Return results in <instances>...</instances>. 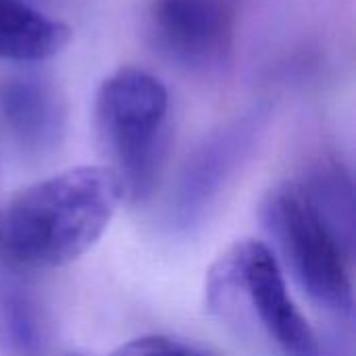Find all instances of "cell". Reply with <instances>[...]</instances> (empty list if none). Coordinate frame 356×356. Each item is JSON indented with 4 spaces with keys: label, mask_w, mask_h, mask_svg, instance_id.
I'll return each instance as SVG.
<instances>
[{
    "label": "cell",
    "mask_w": 356,
    "mask_h": 356,
    "mask_svg": "<svg viewBox=\"0 0 356 356\" xmlns=\"http://www.w3.org/2000/svg\"><path fill=\"white\" fill-rule=\"evenodd\" d=\"M121 200L106 165L46 177L0 209V259L25 271L67 265L98 242Z\"/></svg>",
    "instance_id": "cell-1"
},
{
    "label": "cell",
    "mask_w": 356,
    "mask_h": 356,
    "mask_svg": "<svg viewBox=\"0 0 356 356\" xmlns=\"http://www.w3.org/2000/svg\"><path fill=\"white\" fill-rule=\"evenodd\" d=\"M207 305L271 356H334L294 305L263 242L240 240L217 259L207 277Z\"/></svg>",
    "instance_id": "cell-2"
},
{
    "label": "cell",
    "mask_w": 356,
    "mask_h": 356,
    "mask_svg": "<svg viewBox=\"0 0 356 356\" xmlns=\"http://www.w3.org/2000/svg\"><path fill=\"white\" fill-rule=\"evenodd\" d=\"M261 219L309 298L325 313L350 321L355 246L323 217L302 181L294 179L273 188L261 207Z\"/></svg>",
    "instance_id": "cell-3"
},
{
    "label": "cell",
    "mask_w": 356,
    "mask_h": 356,
    "mask_svg": "<svg viewBox=\"0 0 356 356\" xmlns=\"http://www.w3.org/2000/svg\"><path fill=\"white\" fill-rule=\"evenodd\" d=\"M169 94L150 73L123 67L108 75L96 94L98 142L117 175L123 198L144 200L156 181L165 154Z\"/></svg>",
    "instance_id": "cell-4"
},
{
    "label": "cell",
    "mask_w": 356,
    "mask_h": 356,
    "mask_svg": "<svg viewBox=\"0 0 356 356\" xmlns=\"http://www.w3.org/2000/svg\"><path fill=\"white\" fill-rule=\"evenodd\" d=\"M150 31L169 58L207 71L223 65L232 50V4L229 0H154Z\"/></svg>",
    "instance_id": "cell-5"
},
{
    "label": "cell",
    "mask_w": 356,
    "mask_h": 356,
    "mask_svg": "<svg viewBox=\"0 0 356 356\" xmlns=\"http://www.w3.org/2000/svg\"><path fill=\"white\" fill-rule=\"evenodd\" d=\"M252 142V129L234 127L207 142L186 165L169 202L167 221L177 232L200 225L242 163Z\"/></svg>",
    "instance_id": "cell-6"
},
{
    "label": "cell",
    "mask_w": 356,
    "mask_h": 356,
    "mask_svg": "<svg viewBox=\"0 0 356 356\" xmlns=\"http://www.w3.org/2000/svg\"><path fill=\"white\" fill-rule=\"evenodd\" d=\"M0 111L17 142L35 154L50 152L65 134V102L40 77L8 79L0 88Z\"/></svg>",
    "instance_id": "cell-7"
},
{
    "label": "cell",
    "mask_w": 356,
    "mask_h": 356,
    "mask_svg": "<svg viewBox=\"0 0 356 356\" xmlns=\"http://www.w3.org/2000/svg\"><path fill=\"white\" fill-rule=\"evenodd\" d=\"M46 325L25 269L0 259V356H44Z\"/></svg>",
    "instance_id": "cell-8"
},
{
    "label": "cell",
    "mask_w": 356,
    "mask_h": 356,
    "mask_svg": "<svg viewBox=\"0 0 356 356\" xmlns=\"http://www.w3.org/2000/svg\"><path fill=\"white\" fill-rule=\"evenodd\" d=\"M71 29L27 0H0V58L38 63L60 52Z\"/></svg>",
    "instance_id": "cell-9"
},
{
    "label": "cell",
    "mask_w": 356,
    "mask_h": 356,
    "mask_svg": "<svg viewBox=\"0 0 356 356\" xmlns=\"http://www.w3.org/2000/svg\"><path fill=\"white\" fill-rule=\"evenodd\" d=\"M111 356H204L192 346L165 338V336H146L131 340L117 348Z\"/></svg>",
    "instance_id": "cell-10"
}]
</instances>
